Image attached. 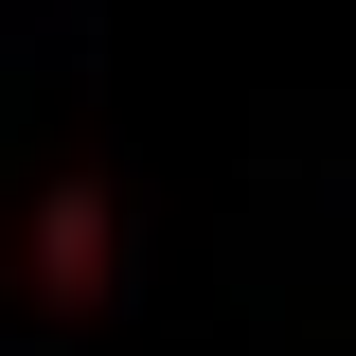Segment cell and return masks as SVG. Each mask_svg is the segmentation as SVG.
<instances>
[{
    "mask_svg": "<svg viewBox=\"0 0 356 356\" xmlns=\"http://www.w3.org/2000/svg\"><path fill=\"white\" fill-rule=\"evenodd\" d=\"M89 232H107V214H89V196H54V214H36V267H54V285H89V267H107V250H89Z\"/></svg>",
    "mask_w": 356,
    "mask_h": 356,
    "instance_id": "6da1fadb",
    "label": "cell"
}]
</instances>
